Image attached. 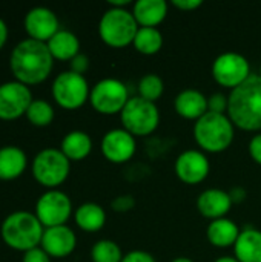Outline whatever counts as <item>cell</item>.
Listing matches in <instances>:
<instances>
[{
  "instance_id": "74e56055",
  "label": "cell",
  "mask_w": 261,
  "mask_h": 262,
  "mask_svg": "<svg viewBox=\"0 0 261 262\" xmlns=\"http://www.w3.org/2000/svg\"><path fill=\"white\" fill-rule=\"evenodd\" d=\"M6 40H8V26H6V23L0 18V49L5 46Z\"/></svg>"
},
{
  "instance_id": "8992f818",
  "label": "cell",
  "mask_w": 261,
  "mask_h": 262,
  "mask_svg": "<svg viewBox=\"0 0 261 262\" xmlns=\"http://www.w3.org/2000/svg\"><path fill=\"white\" fill-rule=\"evenodd\" d=\"M123 129L134 137H143L154 132L160 121V112L154 101L143 97H131L120 112Z\"/></svg>"
},
{
  "instance_id": "8d00e7d4",
  "label": "cell",
  "mask_w": 261,
  "mask_h": 262,
  "mask_svg": "<svg viewBox=\"0 0 261 262\" xmlns=\"http://www.w3.org/2000/svg\"><path fill=\"white\" fill-rule=\"evenodd\" d=\"M229 195H231L232 203H242V201H245V198L248 196V193H246V190H245L243 187H234V189L229 192Z\"/></svg>"
},
{
  "instance_id": "e0dca14e",
  "label": "cell",
  "mask_w": 261,
  "mask_h": 262,
  "mask_svg": "<svg viewBox=\"0 0 261 262\" xmlns=\"http://www.w3.org/2000/svg\"><path fill=\"white\" fill-rule=\"evenodd\" d=\"M232 200L229 192L223 189H206L203 190L197 198V209L198 212L209 218V220H218L225 218V215L232 207Z\"/></svg>"
},
{
  "instance_id": "4316f807",
  "label": "cell",
  "mask_w": 261,
  "mask_h": 262,
  "mask_svg": "<svg viewBox=\"0 0 261 262\" xmlns=\"http://www.w3.org/2000/svg\"><path fill=\"white\" fill-rule=\"evenodd\" d=\"M26 118L31 124L37 127L49 126L54 120V109L45 100H32L26 111Z\"/></svg>"
},
{
  "instance_id": "cb8c5ba5",
  "label": "cell",
  "mask_w": 261,
  "mask_h": 262,
  "mask_svg": "<svg viewBox=\"0 0 261 262\" xmlns=\"http://www.w3.org/2000/svg\"><path fill=\"white\" fill-rule=\"evenodd\" d=\"M60 150L69 161H80L86 158L92 150V140L83 130H72L62 140Z\"/></svg>"
},
{
  "instance_id": "ba28073f",
  "label": "cell",
  "mask_w": 261,
  "mask_h": 262,
  "mask_svg": "<svg viewBox=\"0 0 261 262\" xmlns=\"http://www.w3.org/2000/svg\"><path fill=\"white\" fill-rule=\"evenodd\" d=\"M129 98L126 84L117 78H103L97 81L89 94L92 107L105 115L122 112Z\"/></svg>"
},
{
  "instance_id": "ffe728a7",
  "label": "cell",
  "mask_w": 261,
  "mask_h": 262,
  "mask_svg": "<svg viewBox=\"0 0 261 262\" xmlns=\"http://www.w3.org/2000/svg\"><path fill=\"white\" fill-rule=\"evenodd\" d=\"M132 14L138 25L157 28L168 14V3L166 0H137Z\"/></svg>"
},
{
  "instance_id": "9c48e42d",
  "label": "cell",
  "mask_w": 261,
  "mask_h": 262,
  "mask_svg": "<svg viewBox=\"0 0 261 262\" xmlns=\"http://www.w3.org/2000/svg\"><path fill=\"white\" fill-rule=\"evenodd\" d=\"M89 84L85 75L65 71L58 74L52 83V97L65 109H77L89 98Z\"/></svg>"
},
{
  "instance_id": "484cf974",
  "label": "cell",
  "mask_w": 261,
  "mask_h": 262,
  "mask_svg": "<svg viewBox=\"0 0 261 262\" xmlns=\"http://www.w3.org/2000/svg\"><path fill=\"white\" fill-rule=\"evenodd\" d=\"M134 46L138 52L152 55L158 52L163 46V34L160 32L158 28H151V26H140L135 38H134Z\"/></svg>"
},
{
  "instance_id": "6da1fadb",
  "label": "cell",
  "mask_w": 261,
  "mask_h": 262,
  "mask_svg": "<svg viewBox=\"0 0 261 262\" xmlns=\"http://www.w3.org/2000/svg\"><path fill=\"white\" fill-rule=\"evenodd\" d=\"M11 71L15 81L26 86L38 84L45 81L54 64V58L48 49V45L32 38L22 40L11 52Z\"/></svg>"
},
{
  "instance_id": "8fae6325",
  "label": "cell",
  "mask_w": 261,
  "mask_h": 262,
  "mask_svg": "<svg viewBox=\"0 0 261 262\" xmlns=\"http://www.w3.org/2000/svg\"><path fill=\"white\" fill-rule=\"evenodd\" d=\"M72 213V203L69 196L57 189L45 192L35 204V216L43 227L66 226Z\"/></svg>"
},
{
  "instance_id": "30bf717a",
  "label": "cell",
  "mask_w": 261,
  "mask_h": 262,
  "mask_svg": "<svg viewBox=\"0 0 261 262\" xmlns=\"http://www.w3.org/2000/svg\"><path fill=\"white\" fill-rule=\"evenodd\" d=\"M212 75L222 86L234 89L251 77L249 60L234 51L223 52L212 63Z\"/></svg>"
},
{
  "instance_id": "9a60e30c",
  "label": "cell",
  "mask_w": 261,
  "mask_h": 262,
  "mask_svg": "<svg viewBox=\"0 0 261 262\" xmlns=\"http://www.w3.org/2000/svg\"><path fill=\"white\" fill-rule=\"evenodd\" d=\"M25 29L29 38L46 43L52 38L58 29V18L54 11L45 6H35L28 11L25 17Z\"/></svg>"
},
{
  "instance_id": "5b68a950",
  "label": "cell",
  "mask_w": 261,
  "mask_h": 262,
  "mask_svg": "<svg viewBox=\"0 0 261 262\" xmlns=\"http://www.w3.org/2000/svg\"><path fill=\"white\" fill-rule=\"evenodd\" d=\"M138 31V23L126 8H109L103 12L98 23L102 40L114 48H122L134 41Z\"/></svg>"
},
{
  "instance_id": "3957f363",
  "label": "cell",
  "mask_w": 261,
  "mask_h": 262,
  "mask_svg": "<svg viewBox=\"0 0 261 262\" xmlns=\"http://www.w3.org/2000/svg\"><path fill=\"white\" fill-rule=\"evenodd\" d=\"M43 226L29 212H14L5 218L2 224V238L5 244L18 252H28L40 246L43 238Z\"/></svg>"
},
{
  "instance_id": "d4e9b609",
  "label": "cell",
  "mask_w": 261,
  "mask_h": 262,
  "mask_svg": "<svg viewBox=\"0 0 261 262\" xmlns=\"http://www.w3.org/2000/svg\"><path fill=\"white\" fill-rule=\"evenodd\" d=\"M75 223L85 232H97L106 223V212L95 203H85L75 210Z\"/></svg>"
},
{
  "instance_id": "f546056e",
  "label": "cell",
  "mask_w": 261,
  "mask_h": 262,
  "mask_svg": "<svg viewBox=\"0 0 261 262\" xmlns=\"http://www.w3.org/2000/svg\"><path fill=\"white\" fill-rule=\"evenodd\" d=\"M228 106H229V98L222 92H215L211 97H208V109H209V112L225 114V111H228Z\"/></svg>"
},
{
  "instance_id": "d590c367",
  "label": "cell",
  "mask_w": 261,
  "mask_h": 262,
  "mask_svg": "<svg viewBox=\"0 0 261 262\" xmlns=\"http://www.w3.org/2000/svg\"><path fill=\"white\" fill-rule=\"evenodd\" d=\"M202 0H172V5L183 9V11H192L198 6H202Z\"/></svg>"
},
{
  "instance_id": "7402d4cb",
  "label": "cell",
  "mask_w": 261,
  "mask_h": 262,
  "mask_svg": "<svg viewBox=\"0 0 261 262\" xmlns=\"http://www.w3.org/2000/svg\"><path fill=\"white\" fill-rule=\"evenodd\" d=\"M238 226L229 218H218L209 223L206 229V236L215 247H229L234 246L240 236Z\"/></svg>"
},
{
  "instance_id": "52a82bcc",
  "label": "cell",
  "mask_w": 261,
  "mask_h": 262,
  "mask_svg": "<svg viewBox=\"0 0 261 262\" xmlns=\"http://www.w3.org/2000/svg\"><path fill=\"white\" fill-rule=\"evenodd\" d=\"M71 170V161L58 149H43L32 161V175L45 187L51 190L58 187L68 178Z\"/></svg>"
},
{
  "instance_id": "ac0fdd59",
  "label": "cell",
  "mask_w": 261,
  "mask_h": 262,
  "mask_svg": "<svg viewBox=\"0 0 261 262\" xmlns=\"http://www.w3.org/2000/svg\"><path fill=\"white\" fill-rule=\"evenodd\" d=\"M174 107L182 117L195 121L209 111L208 97L197 89H183L178 92L174 100Z\"/></svg>"
},
{
  "instance_id": "4dcf8cb0",
  "label": "cell",
  "mask_w": 261,
  "mask_h": 262,
  "mask_svg": "<svg viewBox=\"0 0 261 262\" xmlns=\"http://www.w3.org/2000/svg\"><path fill=\"white\" fill-rule=\"evenodd\" d=\"M134 206H135V198L132 196V195H129V193H126V195H118V196H115L114 200H112V203H111V207H112V210H115V212H129L131 209H134Z\"/></svg>"
},
{
  "instance_id": "f1b7e54d",
  "label": "cell",
  "mask_w": 261,
  "mask_h": 262,
  "mask_svg": "<svg viewBox=\"0 0 261 262\" xmlns=\"http://www.w3.org/2000/svg\"><path fill=\"white\" fill-rule=\"evenodd\" d=\"M165 91V83L160 75L157 74H146L140 78L138 81V94L140 97L149 100V101H157Z\"/></svg>"
},
{
  "instance_id": "4fadbf2b",
  "label": "cell",
  "mask_w": 261,
  "mask_h": 262,
  "mask_svg": "<svg viewBox=\"0 0 261 262\" xmlns=\"http://www.w3.org/2000/svg\"><path fill=\"white\" fill-rule=\"evenodd\" d=\"M137 150L135 137L126 129H111L102 138V152L111 163H126Z\"/></svg>"
},
{
  "instance_id": "e575fe53",
  "label": "cell",
  "mask_w": 261,
  "mask_h": 262,
  "mask_svg": "<svg viewBox=\"0 0 261 262\" xmlns=\"http://www.w3.org/2000/svg\"><path fill=\"white\" fill-rule=\"evenodd\" d=\"M249 154L255 163L261 164V134H257L249 141Z\"/></svg>"
},
{
  "instance_id": "ab89813d",
  "label": "cell",
  "mask_w": 261,
  "mask_h": 262,
  "mask_svg": "<svg viewBox=\"0 0 261 262\" xmlns=\"http://www.w3.org/2000/svg\"><path fill=\"white\" fill-rule=\"evenodd\" d=\"M171 262H194L191 258H186V256H180V258H175L174 261Z\"/></svg>"
},
{
  "instance_id": "277c9868",
  "label": "cell",
  "mask_w": 261,
  "mask_h": 262,
  "mask_svg": "<svg viewBox=\"0 0 261 262\" xmlns=\"http://www.w3.org/2000/svg\"><path fill=\"white\" fill-rule=\"evenodd\" d=\"M194 138L208 152H222L234 141V123L225 114L206 112L194 124Z\"/></svg>"
},
{
  "instance_id": "f35d334b",
  "label": "cell",
  "mask_w": 261,
  "mask_h": 262,
  "mask_svg": "<svg viewBox=\"0 0 261 262\" xmlns=\"http://www.w3.org/2000/svg\"><path fill=\"white\" fill-rule=\"evenodd\" d=\"M214 262H240L235 256H222L218 259H215Z\"/></svg>"
},
{
  "instance_id": "1f68e13d",
  "label": "cell",
  "mask_w": 261,
  "mask_h": 262,
  "mask_svg": "<svg viewBox=\"0 0 261 262\" xmlns=\"http://www.w3.org/2000/svg\"><path fill=\"white\" fill-rule=\"evenodd\" d=\"M51 256L42 249V247H35L32 250L25 252L23 255V262H51Z\"/></svg>"
},
{
  "instance_id": "5bb4252c",
  "label": "cell",
  "mask_w": 261,
  "mask_h": 262,
  "mask_svg": "<svg viewBox=\"0 0 261 262\" xmlns=\"http://www.w3.org/2000/svg\"><path fill=\"white\" fill-rule=\"evenodd\" d=\"M211 170L208 157L197 149H188L182 152L175 160V173L186 184L202 183Z\"/></svg>"
},
{
  "instance_id": "7c38bea8",
  "label": "cell",
  "mask_w": 261,
  "mask_h": 262,
  "mask_svg": "<svg viewBox=\"0 0 261 262\" xmlns=\"http://www.w3.org/2000/svg\"><path fill=\"white\" fill-rule=\"evenodd\" d=\"M32 94L29 88L20 81H8L0 84V120H17L26 115Z\"/></svg>"
},
{
  "instance_id": "83f0119b",
  "label": "cell",
  "mask_w": 261,
  "mask_h": 262,
  "mask_svg": "<svg viewBox=\"0 0 261 262\" xmlns=\"http://www.w3.org/2000/svg\"><path fill=\"white\" fill-rule=\"evenodd\" d=\"M91 258L94 262H122L123 253L117 243L111 239H100L94 244Z\"/></svg>"
},
{
  "instance_id": "60d3db41",
  "label": "cell",
  "mask_w": 261,
  "mask_h": 262,
  "mask_svg": "<svg viewBox=\"0 0 261 262\" xmlns=\"http://www.w3.org/2000/svg\"><path fill=\"white\" fill-rule=\"evenodd\" d=\"M260 75H261V66H260Z\"/></svg>"
},
{
  "instance_id": "836d02e7",
  "label": "cell",
  "mask_w": 261,
  "mask_h": 262,
  "mask_svg": "<svg viewBox=\"0 0 261 262\" xmlns=\"http://www.w3.org/2000/svg\"><path fill=\"white\" fill-rule=\"evenodd\" d=\"M89 68V58L85 54H77L72 60H71V71L77 72V74H85Z\"/></svg>"
},
{
  "instance_id": "603a6c76",
  "label": "cell",
  "mask_w": 261,
  "mask_h": 262,
  "mask_svg": "<svg viewBox=\"0 0 261 262\" xmlns=\"http://www.w3.org/2000/svg\"><path fill=\"white\" fill-rule=\"evenodd\" d=\"M48 49L52 58L57 60H72L77 54H80V41L77 35L71 31H58L52 38L46 41Z\"/></svg>"
},
{
  "instance_id": "d6a6232c",
  "label": "cell",
  "mask_w": 261,
  "mask_h": 262,
  "mask_svg": "<svg viewBox=\"0 0 261 262\" xmlns=\"http://www.w3.org/2000/svg\"><path fill=\"white\" fill-rule=\"evenodd\" d=\"M122 262H157L155 258L145 250H132L123 256Z\"/></svg>"
},
{
  "instance_id": "7a4b0ae2",
  "label": "cell",
  "mask_w": 261,
  "mask_h": 262,
  "mask_svg": "<svg viewBox=\"0 0 261 262\" xmlns=\"http://www.w3.org/2000/svg\"><path fill=\"white\" fill-rule=\"evenodd\" d=\"M228 117L234 126L245 130H261V75L251 77L228 95Z\"/></svg>"
},
{
  "instance_id": "d6986e66",
  "label": "cell",
  "mask_w": 261,
  "mask_h": 262,
  "mask_svg": "<svg viewBox=\"0 0 261 262\" xmlns=\"http://www.w3.org/2000/svg\"><path fill=\"white\" fill-rule=\"evenodd\" d=\"M234 250L240 262H261V230L252 227L242 230Z\"/></svg>"
},
{
  "instance_id": "2e32d148",
  "label": "cell",
  "mask_w": 261,
  "mask_h": 262,
  "mask_svg": "<svg viewBox=\"0 0 261 262\" xmlns=\"http://www.w3.org/2000/svg\"><path fill=\"white\" fill-rule=\"evenodd\" d=\"M40 246L49 256L65 258L74 252L77 246V238L68 226L49 227L45 229Z\"/></svg>"
},
{
  "instance_id": "44dd1931",
  "label": "cell",
  "mask_w": 261,
  "mask_h": 262,
  "mask_svg": "<svg viewBox=\"0 0 261 262\" xmlns=\"http://www.w3.org/2000/svg\"><path fill=\"white\" fill-rule=\"evenodd\" d=\"M26 169V155L17 146L0 147V180L18 178Z\"/></svg>"
}]
</instances>
